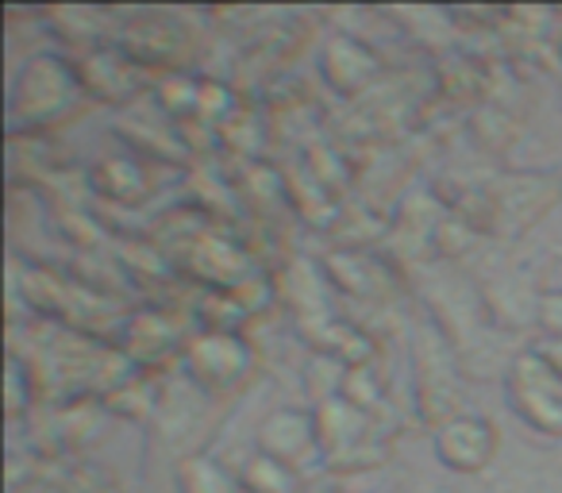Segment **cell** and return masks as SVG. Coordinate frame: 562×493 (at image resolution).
<instances>
[{
  "label": "cell",
  "instance_id": "5b68a950",
  "mask_svg": "<svg viewBox=\"0 0 562 493\" xmlns=\"http://www.w3.org/2000/svg\"><path fill=\"white\" fill-rule=\"evenodd\" d=\"M124 27L116 32V43L147 66L150 74H173L186 70V63L196 55V32L186 27V16L166 9H143V12H120Z\"/></svg>",
  "mask_w": 562,
  "mask_h": 493
},
{
  "label": "cell",
  "instance_id": "ac0fdd59",
  "mask_svg": "<svg viewBox=\"0 0 562 493\" xmlns=\"http://www.w3.org/2000/svg\"><path fill=\"white\" fill-rule=\"evenodd\" d=\"M35 405H43L40 382H35L32 367H27L20 355L9 351V405H4V413H9V424H16L20 416L32 413Z\"/></svg>",
  "mask_w": 562,
  "mask_h": 493
},
{
  "label": "cell",
  "instance_id": "7c38bea8",
  "mask_svg": "<svg viewBox=\"0 0 562 493\" xmlns=\"http://www.w3.org/2000/svg\"><path fill=\"white\" fill-rule=\"evenodd\" d=\"M324 270H328L331 285L344 290L347 298L359 301H385L401 290V274L374 251H331L324 259Z\"/></svg>",
  "mask_w": 562,
  "mask_h": 493
},
{
  "label": "cell",
  "instance_id": "7a4b0ae2",
  "mask_svg": "<svg viewBox=\"0 0 562 493\" xmlns=\"http://www.w3.org/2000/svg\"><path fill=\"white\" fill-rule=\"evenodd\" d=\"M258 351L243 332H204L196 328L181 355V374L209 401L235 397L255 378Z\"/></svg>",
  "mask_w": 562,
  "mask_h": 493
},
{
  "label": "cell",
  "instance_id": "3957f363",
  "mask_svg": "<svg viewBox=\"0 0 562 493\" xmlns=\"http://www.w3.org/2000/svg\"><path fill=\"white\" fill-rule=\"evenodd\" d=\"M321 424V462L328 467H378L390 455L382 424L374 413L351 405L344 393H331L316 405Z\"/></svg>",
  "mask_w": 562,
  "mask_h": 493
},
{
  "label": "cell",
  "instance_id": "ba28073f",
  "mask_svg": "<svg viewBox=\"0 0 562 493\" xmlns=\"http://www.w3.org/2000/svg\"><path fill=\"white\" fill-rule=\"evenodd\" d=\"M166 163L147 158L139 150H109L101 155L86 173V189L101 197L104 204H120V209H139L158 193V170Z\"/></svg>",
  "mask_w": 562,
  "mask_h": 493
},
{
  "label": "cell",
  "instance_id": "2e32d148",
  "mask_svg": "<svg viewBox=\"0 0 562 493\" xmlns=\"http://www.w3.org/2000/svg\"><path fill=\"white\" fill-rule=\"evenodd\" d=\"M158 401H162V393H158L155 374H143L139 370L132 382H124L120 390H112L101 405L109 408V416H132V421H139V416H155Z\"/></svg>",
  "mask_w": 562,
  "mask_h": 493
},
{
  "label": "cell",
  "instance_id": "277c9868",
  "mask_svg": "<svg viewBox=\"0 0 562 493\" xmlns=\"http://www.w3.org/2000/svg\"><path fill=\"white\" fill-rule=\"evenodd\" d=\"M513 413L547 436H562V359L547 347L516 355L505 378Z\"/></svg>",
  "mask_w": 562,
  "mask_h": 493
},
{
  "label": "cell",
  "instance_id": "9c48e42d",
  "mask_svg": "<svg viewBox=\"0 0 562 493\" xmlns=\"http://www.w3.org/2000/svg\"><path fill=\"white\" fill-rule=\"evenodd\" d=\"M104 416H109V408L97 397L47 405V413H43V421H40V432H35V451L50 462H58L63 455L81 451V447L93 444L97 432L104 428Z\"/></svg>",
  "mask_w": 562,
  "mask_h": 493
},
{
  "label": "cell",
  "instance_id": "5bb4252c",
  "mask_svg": "<svg viewBox=\"0 0 562 493\" xmlns=\"http://www.w3.org/2000/svg\"><path fill=\"white\" fill-rule=\"evenodd\" d=\"M40 16L74 51V58L101 47V43H112L109 35H116V27H109L116 9H40Z\"/></svg>",
  "mask_w": 562,
  "mask_h": 493
},
{
  "label": "cell",
  "instance_id": "52a82bcc",
  "mask_svg": "<svg viewBox=\"0 0 562 493\" xmlns=\"http://www.w3.org/2000/svg\"><path fill=\"white\" fill-rule=\"evenodd\" d=\"M74 66H78V78H81V86H86L89 101H101V104H135V101H143V97H150V89H155V81H158L155 74L135 63L116 40L78 55Z\"/></svg>",
  "mask_w": 562,
  "mask_h": 493
},
{
  "label": "cell",
  "instance_id": "d6986e66",
  "mask_svg": "<svg viewBox=\"0 0 562 493\" xmlns=\"http://www.w3.org/2000/svg\"><path fill=\"white\" fill-rule=\"evenodd\" d=\"M536 316L551 336L562 339V293H543L536 305Z\"/></svg>",
  "mask_w": 562,
  "mask_h": 493
},
{
  "label": "cell",
  "instance_id": "30bf717a",
  "mask_svg": "<svg viewBox=\"0 0 562 493\" xmlns=\"http://www.w3.org/2000/svg\"><path fill=\"white\" fill-rule=\"evenodd\" d=\"M436 459L447 470H459V474H477L493 462L501 439L485 416L474 413H454L451 421L436 424Z\"/></svg>",
  "mask_w": 562,
  "mask_h": 493
},
{
  "label": "cell",
  "instance_id": "4fadbf2b",
  "mask_svg": "<svg viewBox=\"0 0 562 493\" xmlns=\"http://www.w3.org/2000/svg\"><path fill=\"white\" fill-rule=\"evenodd\" d=\"M321 74L336 93L362 97L378 86L385 66L378 58V51H370L362 40H355V35H331L321 55Z\"/></svg>",
  "mask_w": 562,
  "mask_h": 493
},
{
  "label": "cell",
  "instance_id": "8fae6325",
  "mask_svg": "<svg viewBox=\"0 0 562 493\" xmlns=\"http://www.w3.org/2000/svg\"><path fill=\"white\" fill-rule=\"evenodd\" d=\"M258 455L278 459L285 467L301 470L305 459H321V424H316V408H297L285 405L278 413H270L258 428Z\"/></svg>",
  "mask_w": 562,
  "mask_h": 493
},
{
  "label": "cell",
  "instance_id": "e0dca14e",
  "mask_svg": "<svg viewBox=\"0 0 562 493\" xmlns=\"http://www.w3.org/2000/svg\"><path fill=\"white\" fill-rule=\"evenodd\" d=\"M239 478L247 493H301L297 470L278 459H266V455H255V459L239 470Z\"/></svg>",
  "mask_w": 562,
  "mask_h": 493
},
{
  "label": "cell",
  "instance_id": "9a60e30c",
  "mask_svg": "<svg viewBox=\"0 0 562 493\" xmlns=\"http://www.w3.org/2000/svg\"><path fill=\"white\" fill-rule=\"evenodd\" d=\"M178 485L181 493H247L243 478L232 474L224 462L209 459V455H189L178 467Z\"/></svg>",
  "mask_w": 562,
  "mask_h": 493
},
{
  "label": "cell",
  "instance_id": "8992f818",
  "mask_svg": "<svg viewBox=\"0 0 562 493\" xmlns=\"http://www.w3.org/2000/svg\"><path fill=\"white\" fill-rule=\"evenodd\" d=\"M189 336L193 332L186 328V313L158 305H135L127 313L124 328H120L116 347L132 359V367H139L143 374H155V370L170 367V362H181Z\"/></svg>",
  "mask_w": 562,
  "mask_h": 493
},
{
  "label": "cell",
  "instance_id": "6da1fadb",
  "mask_svg": "<svg viewBox=\"0 0 562 493\" xmlns=\"http://www.w3.org/2000/svg\"><path fill=\"white\" fill-rule=\"evenodd\" d=\"M89 93L78 78L74 58L35 55L12 81L9 135H50L89 109Z\"/></svg>",
  "mask_w": 562,
  "mask_h": 493
}]
</instances>
